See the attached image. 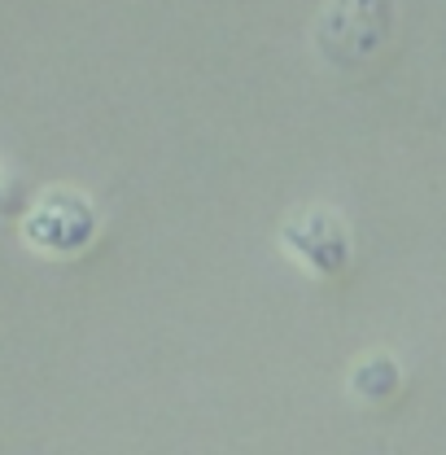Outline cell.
<instances>
[{
  "instance_id": "cell-2",
  "label": "cell",
  "mask_w": 446,
  "mask_h": 455,
  "mask_svg": "<svg viewBox=\"0 0 446 455\" xmlns=\"http://www.w3.org/2000/svg\"><path fill=\"white\" fill-rule=\"evenodd\" d=\"M280 245L289 259H298L311 276H324L333 281L350 267V228L346 220L329 211V206H307V211H293L284 224H280Z\"/></svg>"
},
{
  "instance_id": "cell-4",
  "label": "cell",
  "mask_w": 446,
  "mask_h": 455,
  "mask_svg": "<svg viewBox=\"0 0 446 455\" xmlns=\"http://www.w3.org/2000/svg\"><path fill=\"white\" fill-rule=\"evenodd\" d=\"M398 386H402V368L386 350H372L350 368V395L363 398V403H390L398 395Z\"/></svg>"
},
{
  "instance_id": "cell-3",
  "label": "cell",
  "mask_w": 446,
  "mask_h": 455,
  "mask_svg": "<svg viewBox=\"0 0 446 455\" xmlns=\"http://www.w3.org/2000/svg\"><path fill=\"white\" fill-rule=\"evenodd\" d=\"M22 236L44 254H79L97 236V211L75 188H49L22 220Z\"/></svg>"
},
{
  "instance_id": "cell-5",
  "label": "cell",
  "mask_w": 446,
  "mask_h": 455,
  "mask_svg": "<svg viewBox=\"0 0 446 455\" xmlns=\"http://www.w3.org/2000/svg\"><path fill=\"white\" fill-rule=\"evenodd\" d=\"M0 202H4V197H0Z\"/></svg>"
},
{
  "instance_id": "cell-1",
  "label": "cell",
  "mask_w": 446,
  "mask_h": 455,
  "mask_svg": "<svg viewBox=\"0 0 446 455\" xmlns=\"http://www.w3.org/2000/svg\"><path fill=\"white\" fill-rule=\"evenodd\" d=\"M398 4L394 0H324L315 18V53L333 70H363L390 49Z\"/></svg>"
}]
</instances>
